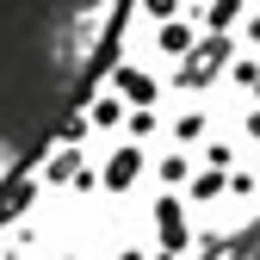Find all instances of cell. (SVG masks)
I'll return each instance as SVG.
<instances>
[{"mask_svg":"<svg viewBox=\"0 0 260 260\" xmlns=\"http://www.w3.org/2000/svg\"><path fill=\"white\" fill-rule=\"evenodd\" d=\"M124 0H0V149H38L75 112Z\"/></svg>","mask_w":260,"mask_h":260,"instance_id":"obj_1","label":"cell"}]
</instances>
